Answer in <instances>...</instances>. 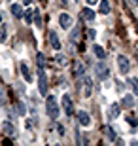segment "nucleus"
I'll list each match as a JSON object with an SVG mask.
<instances>
[{
  "label": "nucleus",
  "instance_id": "obj_1",
  "mask_svg": "<svg viewBox=\"0 0 138 146\" xmlns=\"http://www.w3.org/2000/svg\"><path fill=\"white\" fill-rule=\"evenodd\" d=\"M46 112H48V116L51 119L59 118L61 108H59V103H57V99H55V97H48V101H46Z\"/></svg>",
  "mask_w": 138,
  "mask_h": 146
},
{
  "label": "nucleus",
  "instance_id": "obj_2",
  "mask_svg": "<svg viewBox=\"0 0 138 146\" xmlns=\"http://www.w3.org/2000/svg\"><path fill=\"white\" fill-rule=\"evenodd\" d=\"M38 91L46 95L48 93V76H46V68L38 70Z\"/></svg>",
  "mask_w": 138,
  "mask_h": 146
},
{
  "label": "nucleus",
  "instance_id": "obj_3",
  "mask_svg": "<svg viewBox=\"0 0 138 146\" xmlns=\"http://www.w3.org/2000/svg\"><path fill=\"white\" fill-rule=\"evenodd\" d=\"M117 66H119L121 74H129V70H131V63L125 55H117Z\"/></svg>",
  "mask_w": 138,
  "mask_h": 146
},
{
  "label": "nucleus",
  "instance_id": "obj_4",
  "mask_svg": "<svg viewBox=\"0 0 138 146\" xmlns=\"http://www.w3.org/2000/svg\"><path fill=\"white\" fill-rule=\"evenodd\" d=\"M63 106H64V112L68 118H72V112H74V104H72V99H70L68 93H64L63 95Z\"/></svg>",
  "mask_w": 138,
  "mask_h": 146
},
{
  "label": "nucleus",
  "instance_id": "obj_5",
  "mask_svg": "<svg viewBox=\"0 0 138 146\" xmlns=\"http://www.w3.org/2000/svg\"><path fill=\"white\" fill-rule=\"evenodd\" d=\"M121 108H123L121 104L114 103V104H112V106H110V108H108V118H110V119H116L117 116L121 114Z\"/></svg>",
  "mask_w": 138,
  "mask_h": 146
},
{
  "label": "nucleus",
  "instance_id": "obj_6",
  "mask_svg": "<svg viewBox=\"0 0 138 146\" xmlns=\"http://www.w3.org/2000/svg\"><path fill=\"white\" fill-rule=\"evenodd\" d=\"M95 70H96V76H98L100 80H108V76H110L108 66H104V65H96V66H95Z\"/></svg>",
  "mask_w": 138,
  "mask_h": 146
},
{
  "label": "nucleus",
  "instance_id": "obj_7",
  "mask_svg": "<svg viewBox=\"0 0 138 146\" xmlns=\"http://www.w3.org/2000/svg\"><path fill=\"white\" fill-rule=\"evenodd\" d=\"M78 121H80V125H81V127H87V125L91 123L89 114L85 112V110H80V112H78Z\"/></svg>",
  "mask_w": 138,
  "mask_h": 146
},
{
  "label": "nucleus",
  "instance_id": "obj_8",
  "mask_svg": "<svg viewBox=\"0 0 138 146\" xmlns=\"http://www.w3.org/2000/svg\"><path fill=\"white\" fill-rule=\"evenodd\" d=\"M59 23H61L63 29H70L72 27V17H70L68 13H61V15H59Z\"/></svg>",
  "mask_w": 138,
  "mask_h": 146
},
{
  "label": "nucleus",
  "instance_id": "obj_9",
  "mask_svg": "<svg viewBox=\"0 0 138 146\" xmlns=\"http://www.w3.org/2000/svg\"><path fill=\"white\" fill-rule=\"evenodd\" d=\"M49 44H51V48L53 49H61V42H59V36H57V33L55 31H49Z\"/></svg>",
  "mask_w": 138,
  "mask_h": 146
},
{
  "label": "nucleus",
  "instance_id": "obj_10",
  "mask_svg": "<svg viewBox=\"0 0 138 146\" xmlns=\"http://www.w3.org/2000/svg\"><path fill=\"white\" fill-rule=\"evenodd\" d=\"M21 74H23V78L27 82H32V72H30V68H28V65L23 61L21 63Z\"/></svg>",
  "mask_w": 138,
  "mask_h": 146
},
{
  "label": "nucleus",
  "instance_id": "obj_11",
  "mask_svg": "<svg viewBox=\"0 0 138 146\" xmlns=\"http://www.w3.org/2000/svg\"><path fill=\"white\" fill-rule=\"evenodd\" d=\"M93 53H95V57L96 59H104V57H106V49L102 48V46H93Z\"/></svg>",
  "mask_w": 138,
  "mask_h": 146
},
{
  "label": "nucleus",
  "instance_id": "obj_12",
  "mask_svg": "<svg viewBox=\"0 0 138 146\" xmlns=\"http://www.w3.org/2000/svg\"><path fill=\"white\" fill-rule=\"evenodd\" d=\"M121 106H123V108H133V106H134V97H133V95H125L123 101H121Z\"/></svg>",
  "mask_w": 138,
  "mask_h": 146
},
{
  "label": "nucleus",
  "instance_id": "obj_13",
  "mask_svg": "<svg viewBox=\"0 0 138 146\" xmlns=\"http://www.w3.org/2000/svg\"><path fill=\"white\" fill-rule=\"evenodd\" d=\"M98 8H100V13L102 15H108V13H110V2H108V0H100V2H98Z\"/></svg>",
  "mask_w": 138,
  "mask_h": 146
},
{
  "label": "nucleus",
  "instance_id": "obj_14",
  "mask_svg": "<svg viewBox=\"0 0 138 146\" xmlns=\"http://www.w3.org/2000/svg\"><path fill=\"white\" fill-rule=\"evenodd\" d=\"M83 86H85V95H87V97H89L91 93H93V80H91V78H87V76H85V78H83Z\"/></svg>",
  "mask_w": 138,
  "mask_h": 146
},
{
  "label": "nucleus",
  "instance_id": "obj_15",
  "mask_svg": "<svg viewBox=\"0 0 138 146\" xmlns=\"http://www.w3.org/2000/svg\"><path fill=\"white\" fill-rule=\"evenodd\" d=\"M2 127H4V133H6V135H10V137H15L17 135V133H15V127H13L10 121H4V125H2Z\"/></svg>",
  "mask_w": 138,
  "mask_h": 146
},
{
  "label": "nucleus",
  "instance_id": "obj_16",
  "mask_svg": "<svg viewBox=\"0 0 138 146\" xmlns=\"http://www.w3.org/2000/svg\"><path fill=\"white\" fill-rule=\"evenodd\" d=\"M11 13H13V17H23V8H21V4H11Z\"/></svg>",
  "mask_w": 138,
  "mask_h": 146
},
{
  "label": "nucleus",
  "instance_id": "obj_17",
  "mask_svg": "<svg viewBox=\"0 0 138 146\" xmlns=\"http://www.w3.org/2000/svg\"><path fill=\"white\" fill-rule=\"evenodd\" d=\"M32 17H34V8H27V11L23 13V19L27 21V25H30V23H32Z\"/></svg>",
  "mask_w": 138,
  "mask_h": 146
},
{
  "label": "nucleus",
  "instance_id": "obj_18",
  "mask_svg": "<svg viewBox=\"0 0 138 146\" xmlns=\"http://www.w3.org/2000/svg\"><path fill=\"white\" fill-rule=\"evenodd\" d=\"M104 135H106L108 141H117V139H116V133H114V129H112L110 125H106V127H104Z\"/></svg>",
  "mask_w": 138,
  "mask_h": 146
},
{
  "label": "nucleus",
  "instance_id": "obj_19",
  "mask_svg": "<svg viewBox=\"0 0 138 146\" xmlns=\"http://www.w3.org/2000/svg\"><path fill=\"white\" fill-rule=\"evenodd\" d=\"M81 15H83V19H85V21H93V19H95V11H93V10H89V8H85Z\"/></svg>",
  "mask_w": 138,
  "mask_h": 146
},
{
  "label": "nucleus",
  "instance_id": "obj_20",
  "mask_svg": "<svg viewBox=\"0 0 138 146\" xmlns=\"http://www.w3.org/2000/svg\"><path fill=\"white\" fill-rule=\"evenodd\" d=\"M83 72H85V66L81 65V63H76L74 65V76L80 78V76H83Z\"/></svg>",
  "mask_w": 138,
  "mask_h": 146
},
{
  "label": "nucleus",
  "instance_id": "obj_21",
  "mask_svg": "<svg viewBox=\"0 0 138 146\" xmlns=\"http://www.w3.org/2000/svg\"><path fill=\"white\" fill-rule=\"evenodd\" d=\"M6 36H8V27L0 23V44H2V42H6Z\"/></svg>",
  "mask_w": 138,
  "mask_h": 146
},
{
  "label": "nucleus",
  "instance_id": "obj_22",
  "mask_svg": "<svg viewBox=\"0 0 138 146\" xmlns=\"http://www.w3.org/2000/svg\"><path fill=\"white\" fill-rule=\"evenodd\" d=\"M129 86L133 87V93L138 97V78H131V80H129Z\"/></svg>",
  "mask_w": 138,
  "mask_h": 146
},
{
  "label": "nucleus",
  "instance_id": "obj_23",
  "mask_svg": "<svg viewBox=\"0 0 138 146\" xmlns=\"http://www.w3.org/2000/svg\"><path fill=\"white\" fill-rule=\"evenodd\" d=\"M36 63H38V68H46V57H44V53L36 55Z\"/></svg>",
  "mask_w": 138,
  "mask_h": 146
},
{
  "label": "nucleus",
  "instance_id": "obj_24",
  "mask_svg": "<svg viewBox=\"0 0 138 146\" xmlns=\"http://www.w3.org/2000/svg\"><path fill=\"white\" fill-rule=\"evenodd\" d=\"M78 38H80V29L76 27L74 31L70 33V44H72V42H78Z\"/></svg>",
  "mask_w": 138,
  "mask_h": 146
},
{
  "label": "nucleus",
  "instance_id": "obj_25",
  "mask_svg": "<svg viewBox=\"0 0 138 146\" xmlns=\"http://www.w3.org/2000/svg\"><path fill=\"white\" fill-rule=\"evenodd\" d=\"M34 21H36V27H42V15L38 10H34Z\"/></svg>",
  "mask_w": 138,
  "mask_h": 146
},
{
  "label": "nucleus",
  "instance_id": "obj_26",
  "mask_svg": "<svg viewBox=\"0 0 138 146\" xmlns=\"http://www.w3.org/2000/svg\"><path fill=\"white\" fill-rule=\"evenodd\" d=\"M17 112H19V116H27V108L23 103H17Z\"/></svg>",
  "mask_w": 138,
  "mask_h": 146
},
{
  "label": "nucleus",
  "instance_id": "obj_27",
  "mask_svg": "<svg viewBox=\"0 0 138 146\" xmlns=\"http://www.w3.org/2000/svg\"><path fill=\"white\" fill-rule=\"evenodd\" d=\"M127 121L133 125V127H136V125H138V118H133V116H127Z\"/></svg>",
  "mask_w": 138,
  "mask_h": 146
},
{
  "label": "nucleus",
  "instance_id": "obj_28",
  "mask_svg": "<svg viewBox=\"0 0 138 146\" xmlns=\"http://www.w3.org/2000/svg\"><path fill=\"white\" fill-rule=\"evenodd\" d=\"M95 36H96V33L93 29H89V31H87V38H89V40H95Z\"/></svg>",
  "mask_w": 138,
  "mask_h": 146
},
{
  "label": "nucleus",
  "instance_id": "obj_29",
  "mask_svg": "<svg viewBox=\"0 0 138 146\" xmlns=\"http://www.w3.org/2000/svg\"><path fill=\"white\" fill-rule=\"evenodd\" d=\"M123 87H125V86H123L121 82H117V84H116V89H117V91H123Z\"/></svg>",
  "mask_w": 138,
  "mask_h": 146
},
{
  "label": "nucleus",
  "instance_id": "obj_30",
  "mask_svg": "<svg viewBox=\"0 0 138 146\" xmlns=\"http://www.w3.org/2000/svg\"><path fill=\"white\" fill-rule=\"evenodd\" d=\"M57 129H59V135L63 137L64 135V127H63V125H57Z\"/></svg>",
  "mask_w": 138,
  "mask_h": 146
},
{
  "label": "nucleus",
  "instance_id": "obj_31",
  "mask_svg": "<svg viewBox=\"0 0 138 146\" xmlns=\"http://www.w3.org/2000/svg\"><path fill=\"white\" fill-rule=\"evenodd\" d=\"M85 2H87L89 6H93V4H96V2H100V0H85Z\"/></svg>",
  "mask_w": 138,
  "mask_h": 146
},
{
  "label": "nucleus",
  "instance_id": "obj_32",
  "mask_svg": "<svg viewBox=\"0 0 138 146\" xmlns=\"http://www.w3.org/2000/svg\"><path fill=\"white\" fill-rule=\"evenodd\" d=\"M23 2H25V6H28V4L32 2V0H23Z\"/></svg>",
  "mask_w": 138,
  "mask_h": 146
},
{
  "label": "nucleus",
  "instance_id": "obj_33",
  "mask_svg": "<svg viewBox=\"0 0 138 146\" xmlns=\"http://www.w3.org/2000/svg\"><path fill=\"white\" fill-rule=\"evenodd\" d=\"M133 4H134V6H138V0H133Z\"/></svg>",
  "mask_w": 138,
  "mask_h": 146
},
{
  "label": "nucleus",
  "instance_id": "obj_34",
  "mask_svg": "<svg viewBox=\"0 0 138 146\" xmlns=\"http://www.w3.org/2000/svg\"><path fill=\"white\" fill-rule=\"evenodd\" d=\"M0 23H2V15H0Z\"/></svg>",
  "mask_w": 138,
  "mask_h": 146
}]
</instances>
